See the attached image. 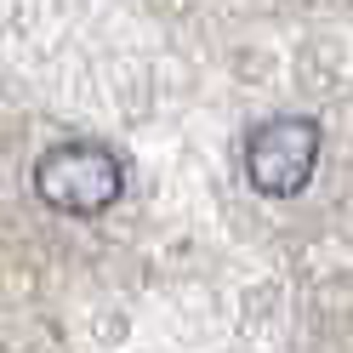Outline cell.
Returning <instances> with one entry per match:
<instances>
[{"label": "cell", "mask_w": 353, "mask_h": 353, "mask_svg": "<svg viewBox=\"0 0 353 353\" xmlns=\"http://www.w3.org/2000/svg\"><path fill=\"white\" fill-rule=\"evenodd\" d=\"M125 171L103 143H57L34 160V194L63 216H97L120 200Z\"/></svg>", "instance_id": "1"}, {"label": "cell", "mask_w": 353, "mask_h": 353, "mask_svg": "<svg viewBox=\"0 0 353 353\" xmlns=\"http://www.w3.org/2000/svg\"><path fill=\"white\" fill-rule=\"evenodd\" d=\"M319 165V125L302 114H279L268 125L251 131L245 143V176L256 194H274V200H291L307 188V176Z\"/></svg>", "instance_id": "2"}]
</instances>
